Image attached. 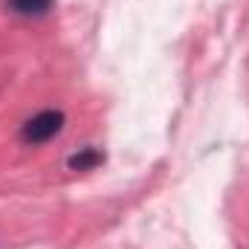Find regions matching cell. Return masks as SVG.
<instances>
[{"instance_id":"1","label":"cell","mask_w":249,"mask_h":249,"mask_svg":"<svg viewBox=\"0 0 249 249\" xmlns=\"http://www.w3.org/2000/svg\"><path fill=\"white\" fill-rule=\"evenodd\" d=\"M64 127V113L61 110H41L38 116H32L23 124V139L26 142H50L53 136H58Z\"/></svg>"},{"instance_id":"2","label":"cell","mask_w":249,"mask_h":249,"mask_svg":"<svg viewBox=\"0 0 249 249\" xmlns=\"http://www.w3.org/2000/svg\"><path fill=\"white\" fill-rule=\"evenodd\" d=\"M55 0H9V9L18 12V15H26V18H41L53 9Z\"/></svg>"},{"instance_id":"3","label":"cell","mask_w":249,"mask_h":249,"mask_svg":"<svg viewBox=\"0 0 249 249\" xmlns=\"http://www.w3.org/2000/svg\"><path fill=\"white\" fill-rule=\"evenodd\" d=\"M105 160V154L102 151H96V148H84L81 154H75V157H70V168H78V171H87V168H93V165H99Z\"/></svg>"}]
</instances>
